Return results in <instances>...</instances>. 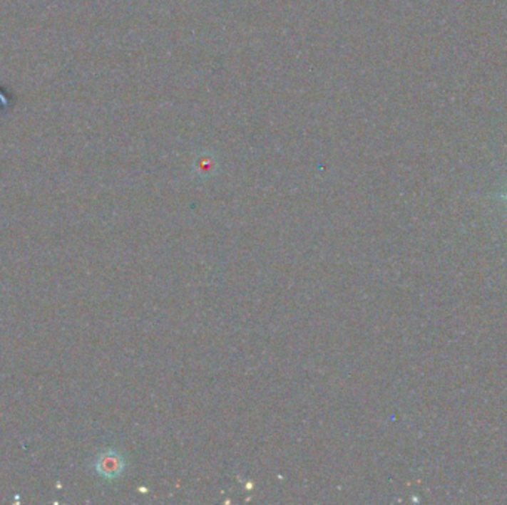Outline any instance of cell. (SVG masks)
Wrapping results in <instances>:
<instances>
[{
	"label": "cell",
	"instance_id": "obj_1",
	"mask_svg": "<svg viewBox=\"0 0 507 505\" xmlns=\"http://www.w3.org/2000/svg\"><path fill=\"white\" fill-rule=\"evenodd\" d=\"M123 469H125V461L115 451L104 452L97 461V472L107 479L118 477L123 472Z\"/></svg>",
	"mask_w": 507,
	"mask_h": 505
},
{
	"label": "cell",
	"instance_id": "obj_2",
	"mask_svg": "<svg viewBox=\"0 0 507 505\" xmlns=\"http://www.w3.org/2000/svg\"><path fill=\"white\" fill-rule=\"evenodd\" d=\"M500 197H501L503 200H506V202H507V192H506V193H503Z\"/></svg>",
	"mask_w": 507,
	"mask_h": 505
}]
</instances>
